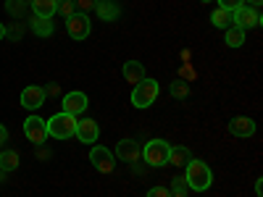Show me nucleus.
Masks as SVG:
<instances>
[{
  "instance_id": "1",
  "label": "nucleus",
  "mask_w": 263,
  "mask_h": 197,
  "mask_svg": "<svg viewBox=\"0 0 263 197\" xmlns=\"http://www.w3.org/2000/svg\"><path fill=\"white\" fill-rule=\"evenodd\" d=\"M184 182H187V187L195 189V192H205V189L211 187V182H213V173H211V168H208L203 161L190 158V161H187V171H184Z\"/></svg>"
},
{
  "instance_id": "2",
  "label": "nucleus",
  "mask_w": 263,
  "mask_h": 197,
  "mask_svg": "<svg viewBox=\"0 0 263 197\" xmlns=\"http://www.w3.org/2000/svg\"><path fill=\"white\" fill-rule=\"evenodd\" d=\"M45 126H48V137H53V140H69V137H74V131H77V116H69V113L61 111L53 119H48Z\"/></svg>"
},
{
  "instance_id": "3",
  "label": "nucleus",
  "mask_w": 263,
  "mask_h": 197,
  "mask_svg": "<svg viewBox=\"0 0 263 197\" xmlns=\"http://www.w3.org/2000/svg\"><path fill=\"white\" fill-rule=\"evenodd\" d=\"M168 150H171V145L166 140H150L145 145V150H140V155L145 158L147 166L161 168V166H168Z\"/></svg>"
},
{
  "instance_id": "4",
  "label": "nucleus",
  "mask_w": 263,
  "mask_h": 197,
  "mask_svg": "<svg viewBox=\"0 0 263 197\" xmlns=\"http://www.w3.org/2000/svg\"><path fill=\"white\" fill-rule=\"evenodd\" d=\"M158 82L156 79H142L140 84H135V90H132V105L135 108H150L158 97Z\"/></svg>"
},
{
  "instance_id": "5",
  "label": "nucleus",
  "mask_w": 263,
  "mask_h": 197,
  "mask_svg": "<svg viewBox=\"0 0 263 197\" xmlns=\"http://www.w3.org/2000/svg\"><path fill=\"white\" fill-rule=\"evenodd\" d=\"M260 11L258 8H250V6H237L232 11V27H239V29H253V27H260Z\"/></svg>"
},
{
  "instance_id": "6",
  "label": "nucleus",
  "mask_w": 263,
  "mask_h": 197,
  "mask_svg": "<svg viewBox=\"0 0 263 197\" xmlns=\"http://www.w3.org/2000/svg\"><path fill=\"white\" fill-rule=\"evenodd\" d=\"M90 163L100 171V173H111L114 168H116V155L108 147H103V145H95L92 150H90Z\"/></svg>"
},
{
  "instance_id": "7",
  "label": "nucleus",
  "mask_w": 263,
  "mask_h": 197,
  "mask_svg": "<svg viewBox=\"0 0 263 197\" xmlns=\"http://www.w3.org/2000/svg\"><path fill=\"white\" fill-rule=\"evenodd\" d=\"M66 32H69L71 40H87V34H90V18H87L84 13H71L69 18H66Z\"/></svg>"
},
{
  "instance_id": "8",
  "label": "nucleus",
  "mask_w": 263,
  "mask_h": 197,
  "mask_svg": "<svg viewBox=\"0 0 263 197\" xmlns=\"http://www.w3.org/2000/svg\"><path fill=\"white\" fill-rule=\"evenodd\" d=\"M24 134H27V140H29V142L42 145V142L48 140V126H45V119H40V116H29V119L24 121Z\"/></svg>"
},
{
  "instance_id": "9",
  "label": "nucleus",
  "mask_w": 263,
  "mask_h": 197,
  "mask_svg": "<svg viewBox=\"0 0 263 197\" xmlns=\"http://www.w3.org/2000/svg\"><path fill=\"white\" fill-rule=\"evenodd\" d=\"M45 100H48V92L42 90V87H37V84L27 87V90L21 92V105H24L27 111H40V108L45 105Z\"/></svg>"
},
{
  "instance_id": "10",
  "label": "nucleus",
  "mask_w": 263,
  "mask_h": 197,
  "mask_svg": "<svg viewBox=\"0 0 263 197\" xmlns=\"http://www.w3.org/2000/svg\"><path fill=\"white\" fill-rule=\"evenodd\" d=\"M74 137L79 140V142H98V137H100V126H98V121L95 119H77V131H74Z\"/></svg>"
},
{
  "instance_id": "11",
  "label": "nucleus",
  "mask_w": 263,
  "mask_h": 197,
  "mask_svg": "<svg viewBox=\"0 0 263 197\" xmlns=\"http://www.w3.org/2000/svg\"><path fill=\"white\" fill-rule=\"evenodd\" d=\"M229 134L232 137H239V140H248V137H253L255 134V121L253 119H248V116H234L232 121H229Z\"/></svg>"
},
{
  "instance_id": "12",
  "label": "nucleus",
  "mask_w": 263,
  "mask_h": 197,
  "mask_svg": "<svg viewBox=\"0 0 263 197\" xmlns=\"http://www.w3.org/2000/svg\"><path fill=\"white\" fill-rule=\"evenodd\" d=\"M87 95L84 92H69L63 97V113H69V116H79L87 111Z\"/></svg>"
},
{
  "instance_id": "13",
  "label": "nucleus",
  "mask_w": 263,
  "mask_h": 197,
  "mask_svg": "<svg viewBox=\"0 0 263 197\" xmlns=\"http://www.w3.org/2000/svg\"><path fill=\"white\" fill-rule=\"evenodd\" d=\"M116 158H119L121 163H135V161L140 158V145H137L135 140H121V142L116 145Z\"/></svg>"
},
{
  "instance_id": "14",
  "label": "nucleus",
  "mask_w": 263,
  "mask_h": 197,
  "mask_svg": "<svg viewBox=\"0 0 263 197\" xmlns=\"http://www.w3.org/2000/svg\"><path fill=\"white\" fill-rule=\"evenodd\" d=\"M121 71H124V79H126L129 84H140V82L145 79V66H142L140 61H126V63L121 66Z\"/></svg>"
},
{
  "instance_id": "15",
  "label": "nucleus",
  "mask_w": 263,
  "mask_h": 197,
  "mask_svg": "<svg viewBox=\"0 0 263 197\" xmlns=\"http://www.w3.org/2000/svg\"><path fill=\"white\" fill-rule=\"evenodd\" d=\"M95 13L103 21H116L121 16V8L114 3V0H98V3H95Z\"/></svg>"
},
{
  "instance_id": "16",
  "label": "nucleus",
  "mask_w": 263,
  "mask_h": 197,
  "mask_svg": "<svg viewBox=\"0 0 263 197\" xmlns=\"http://www.w3.org/2000/svg\"><path fill=\"white\" fill-rule=\"evenodd\" d=\"M29 8L40 18H53L55 16V0H29Z\"/></svg>"
},
{
  "instance_id": "17",
  "label": "nucleus",
  "mask_w": 263,
  "mask_h": 197,
  "mask_svg": "<svg viewBox=\"0 0 263 197\" xmlns=\"http://www.w3.org/2000/svg\"><path fill=\"white\" fill-rule=\"evenodd\" d=\"M29 27L37 37H50L53 34V18H40V16H32Z\"/></svg>"
},
{
  "instance_id": "18",
  "label": "nucleus",
  "mask_w": 263,
  "mask_h": 197,
  "mask_svg": "<svg viewBox=\"0 0 263 197\" xmlns=\"http://www.w3.org/2000/svg\"><path fill=\"white\" fill-rule=\"evenodd\" d=\"M227 34H224V42H227V48H242L245 45V29H239V27H229V29H224Z\"/></svg>"
},
{
  "instance_id": "19",
  "label": "nucleus",
  "mask_w": 263,
  "mask_h": 197,
  "mask_svg": "<svg viewBox=\"0 0 263 197\" xmlns=\"http://www.w3.org/2000/svg\"><path fill=\"white\" fill-rule=\"evenodd\" d=\"M211 24L216 29H229L232 27V11H224V8H216L211 13Z\"/></svg>"
},
{
  "instance_id": "20",
  "label": "nucleus",
  "mask_w": 263,
  "mask_h": 197,
  "mask_svg": "<svg viewBox=\"0 0 263 197\" xmlns=\"http://www.w3.org/2000/svg\"><path fill=\"white\" fill-rule=\"evenodd\" d=\"M18 168V152L16 150H3L0 152V171H16Z\"/></svg>"
},
{
  "instance_id": "21",
  "label": "nucleus",
  "mask_w": 263,
  "mask_h": 197,
  "mask_svg": "<svg viewBox=\"0 0 263 197\" xmlns=\"http://www.w3.org/2000/svg\"><path fill=\"white\" fill-rule=\"evenodd\" d=\"M190 161V150L187 147H171L168 150V166H184Z\"/></svg>"
},
{
  "instance_id": "22",
  "label": "nucleus",
  "mask_w": 263,
  "mask_h": 197,
  "mask_svg": "<svg viewBox=\"0 0 263 197\" xmlns=\"http://www.w3.org/2000/svg\"><path fill=\"white\" fill-rule=\"evenodd\" d=\"M29 8V0H6V11L13 16V18H21Z\"/></svg>"
},
{
  "instance_id": "23",
  "label": "nucleus",
  "mask_w": 263,
  "mask_h": 197,
  "mask_svg": "<svg viewBox=\"0 0 263 197\" xmlns=\"http://www.w3.org/2000/svg\"><path fill=\"white\" fill-rule=\"evenodd\" d=\"M168 92H171V97L184 100V97L190 95V84H187V82H182V79H174V82H171V87H168Z\"/></svg>"
},
{
  "instance_id": "24",
  "label": "nucleus",
  "mask_w": 263,
  "mask_h": 197,
  "mask_svg": "<svg viewBox=\"0 0 263 197\" xmlns=\"http://www.w3.org/2000/svg\"><path fill=\"white\" fill-rule=\"evenodd\" d=\"M55 13H58V16H63V18H69L71 13H77L74 0H55Z\"/></svg>"
},
{
  "instance_id": "25",
  "label": "nucleus",
  "mask_w": 263,
  "mask_h": 197,
  "mask_svg": "<svg viewBox=\"0 0 263 197\" xmlns=\"http://www.w3.org/2000/svg\"><path fill=\"white\" fill-rule=\"evenodd\" d=\"M95 3L98 0H74V8H77V13H92L95 11Z\"/></svg>"
},
{
  "instance_id": "26",
  "label": "nucleus",
  "mask_w": 263,
  "mask_h": 197,
  "mask_svg": "<svg viewBox=\"0 0 263 197\" xmlns=\"http://www.w3.org/2000/svg\"><path fill=\"white\" fill-rule=\"evenodd\" d=\"M179 79H182V82H190V79H195V69H192L190 63H184L182 69H179Z\"/></svg>"
},
{
  "instance_id": "27",
  "label": "nucleus",
  "mask_w": 263,
  "mask_h": 197,
  "mask_svg": "<svg viewBox=\"0 0 263 197\" xmlns=\"http://www.w3.org/2000/svg\"><path fill=\"white\" fill-rule=\"evenodd\" d=\"M147 197H171V189L168 187H153V189H147Z\"/></svg>"
},
{
  "instance_id": "28",
  "label": "nucleus",
  "mask_w": 263,
  "mask_h": 197,
  "mask_svg": "<svg viewBox=\"0 0 263 197\" xmlns=\"http://www.w3.org/2000/svg\"><path fill=\"white\" fill-rule=\"evenodd\" d=\"M171 189H174V192H184V189H187L184 176H174V179H171Z\"/></svg>"
},
{
  "instance_id": "29",
  "label": "nucleus",
  "mask_w": 263,
  "mask_h": 197,
  "mask_svg": "<svg viewBox=\"0 0 263 197\" xmlns=\"http://www.w3.org/2000/svg\"><path fill=\"white\" fill-rule=\"evenodd\" d=\"M237 6H242V0H218V8L224 11H234Z\"/></svg>"
},
{
  "instance_id": "30",
  "label": "nucleus",
  "mask_w": 263,
  "mask_h": 197,
  "mask_svg": "<svg viewBox=\"0 0 263 197\" xmlns=\"http://www.w3.org/2000/svg\"><path fill=\"white\" fill-rule=\"evenodd\" d=\"M21 34H24V29H21V27H16V24H13L11 29H6V37H11L13 42H16V40H21Z\"/></svg>"
},
{
  "instance_id": "31",
  "label": "nucleus",
  "mask_w": 263,
  "mask_h": 197,
  "mask_svg": "<svg viewBox=\"0 0 263 197\" xmlns=\"http://www.w3.org/2000/svg\"><path fill=\"white\" fill-rule=\"evenodd\" d=\"M6 142H8V129H6L3 124H0V147H3Z\"/></svg>"
},
{
  "instance_id": "32",
  "label": "nucleus",
  "mask_w": 263,
  "mask_h": 197,
  "mask_svg": "<svg viewBox=\"0 0 263 197\" xmlns=\"http://www.w3.org/2000/svg\"><path fill=\"white\" fill-rule=\"evenodd\" d=\"M242 3H245V6H250V8H258V6L263 3V0H242Z\"/></svg>"
},
{
  "instance_id": "33",
  "label": "nucleus",
  "mask_w": 263,
  "mask_h": 197,
  "mask_svg": "<svg viewBox=\"0 0 263 197\" xmlns=\"http://www.w3.org/2000/svg\"><path fill=\"white\" fill-rule=\"evenodd\" d=\"M171 197H187V192H174L171 189Z\"/></svg>"
},
{
  "instance_id": "34",
  "label": "nucleus",
  "mask_w": 263,
  "mask_h": 197,
  "mask_svg": "<svg viewBox=\"0 0 263 197\" xmlns=\"http://www.w3.org/2000/svg\"><path fill=\"white\" fill-rule=\"evenodd\" d=\"M0 40H6V27L0 24Z\"/></svg>"
},
{
  "instance_id": "35",
  "label": "nucleus",
  "mask_w": 263,
  "mask_h": 197,
  "mask_svg": "<svg viewBox=\"0 0 263 197\" xmlns=\"http://www.w3.org/2000/svg\"><path fill=\"white\" fill-rule=\"evenodd\" d=\"M203 3H211V0H203Z\"/></svg>"
}]
</instances>
